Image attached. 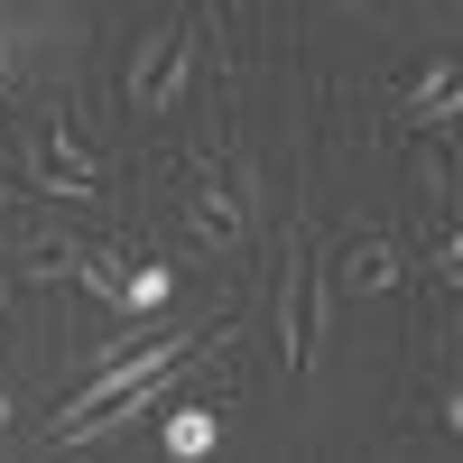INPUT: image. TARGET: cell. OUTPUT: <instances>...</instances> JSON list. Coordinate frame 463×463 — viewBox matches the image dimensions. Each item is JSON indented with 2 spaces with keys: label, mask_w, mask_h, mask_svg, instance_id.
<instances>
[{
  "label": "cell",
  "mask_w": 463,
  "mask_h": 463,
  "mask_svg": "<svg viewBox=\"0 0 463 463\" xmlns=\"http://www.w3.org/2000/svg\"><path fill=\"white\" fill-rule=\"evenodd\" d=\"M213 445H222V417L213 408H167V454L176 463H204Z\"/></svg>",
  "instance_id": "cell-7"
},
{
  "label": "cell",
  "mask_w": 463,
  "mask_h": 463,
  "mask_svg": "<svg viewBox=\"0 0 463 463\" xmlns=\"http://www.w3.org/2000/svg\"><path fill=\"white\" fill-rule=\"evenodd\" d=\"M334 279H325V260L316 250H297L288 269H279V362L288 371H306L316 362V343H325V325H334Z\"/></svg>",
  "instance_id": "cell-2"
},
{
  "label": "cell",
  "mask_w": 463,
  "mask_h": 463,
  "mask_svg": "<svg viewBox=\"0 0 463 463\" xmlns=\"http://www.w3.org/2000/svg\"><path fill=\"white\" fill-rule=\"evenodd\" d=\"M0 204H10V185H0Z\"/></svg>",
  "instance_id": "cell-13"
},
{
  "label": "cell",
  "mask_w": 463,
  "mask_h": 463,
  "mask_svg": "<svg viewBox=\"0 0 463 463\" xmlns=\"http://www.w3.org/2000/svg\"><path fill=\"white\" fill-rule=\"evenodd\" d=\"M0 427H10V390H0Z\"/></svg>",
  "instance_id": "cell-12"
},
{
  "label": "cell",
  "mask_w": 463,
  "mask_h": 463,
  "mask_svg": "<svg viewBox=\"0 0 463 463\" xmlns=\"http://www.w3.org/2000/svg\"><path fill=\"white\" fill-rule=\"evenodd\" d=\"M195 28L167 19V28H148L139 47H130V74H121V102L139 111V121H158V111H176L185 93H195Z\"/></svg>",
  "instance_id": "cell-1"
},
{
  "label": "cell",
  "mask_w": 463,
  "mask_h": 463,
  "mask_svg": "<svg viewBox=\"0 0 463 463\" xmlns=\"http://www.w3.org/2000/svg\"><path fill=\"white\" fill-rule=\"evenodd\" d=\"M325 279H334V297H390V288L408 279V260H399V241H371V232H362V241L334 250Z\"/></svg>",
  "instance_id": "cell-5"
},
{
  "label": "cell",
  "mask_w": 463,
  "mask_h": 463,
  "mask_svg": "<svg viewBox=\"0 0 463 463\" xmlns=\"http://www.w3.org/2000/svg\"><path fill=\"white\" fill-rule=\"evenodd\" d=\"M185 232H195L204 250H241L250 232H260V213H250L241 195H232L222 176H195V195H185Z\"/></svg>",
  "instance_id": "cell-3"
},
{
  "label": "cell",
  "mask_w": 463,
  "mask_h": 463,
  "mask_svg": "<svg viewBox=\"0 0 463 463\" xmlns=\"http://www.w3.org/2000/svg\"><path fill=\"white\" fill-rule=\"evenodd\" d=\"M408 111H417V130H445V121H454V56L427 65V84L408 93Z\"/></svg>",
  "instance_id": "cell-8"
},
{
  "label": "cell",
  "mask_w": 463,
  "mask_h": 463,
  "mask_svg": "<svg viewBox=\"0 0 463 463\" xmlns=\"http://www.w3.org/2000/svg\"><path fill=\"white\" fill-rule=\"evenodd\" d=\"M74 260H84V241L56 232V222H19V232H10V288H19V279H28V288H56V279H74Z\"/></svg>",
  "instance_id": "cell-4"
},
{
  "label": "cell",
  "mask_w": 463,
  "mask_h": 463,
  "mask_svg": "<svg viewBox=\"0 0 463 463\" xmlns=\"http://www.w3.org/2000/svg\"><path fill=\"white\" fill-rule=\"evenodd\" d=\"M167 306V269H130V316H158Z\"/></svg>",
  "instance_id": "cell-9"
},
{
  "label": "cell",
  "mask_w": 463,
  "mask_h": 463,
  "mask_svg": "<svg viewBox=\"0 0 463 463\" xmlns=\"http://www.w3.org/2000/svg\"><path fill=\"white\" fill-rule=\"evenodd\" d=\"M427 269H436V288H463V241H454V232L436 241V260H427Z\"/></svg>",
  "instance_id": "cell-10"
},
{
  "label": "cell",
  "mask_w": 463,
  "mask_h": 463,
  "mask_svg": "<svg viewBox=\"0 0 463 463\" xmlns=\"http://www.w3.org/2000/svg\"><path fill=\"white\" fill-rule=\"evenodd\" d=\"M0 316H10V269H0Z\"/></svg>",
  "instance_id": "cell-11"
},
{
  "label": "cell",
  "mask_w": 463,
  "mask_h": 463,
  "mask_svg": "<svg viewBox=\"0 0 463 463\" xmlns=\"http://www.w3.org/2000/svg\"><path fill=\"white\" fill-rule=\"evenodd\" d=\"M74 279H84L111 316H130V260L121 250H102V241H84V260H74Z\"/></svg>",
  "instance_id": "cell-6"
}]
</instances>
